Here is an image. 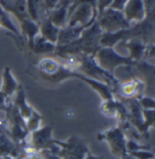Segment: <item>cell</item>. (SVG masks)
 Listing matches in <instances>:
<instances>
[{
	"instance_id": "6da1fadb",
	"label": "cell",
	"mask_w": 155,
	"mask_h": 159,
	"mask_svg": "<svg viewBox=\"0 0 155 159\" xmlns=\"http://www.w3.org/2000/svg\"><path fill=\"white\" fill-rule=\"evenodd\" d=\"M95 63L104 71L111 75H114L117 67L122 66H135V62L129 57H123L117 53L113 48H101L94 57Z\"/></svg>"
},
{
	"instance_id": "7a4b0ae2",
	"label": "cell",
	"mask_w": 155,
	"mask_h": 159,
	"mask_svg": "<svg viewBox=\"0 0 155 159\" xmlns=\"http://www.w3.org/2000/svg\"><path fill=\"white\" fill-rule=\"evenodd\" d=\"M55 144L61 159H84L90 153L86 141L77 135H71L64 141L55 139Z\"/></svg>"
},
{
	"instance_id": "3957f363",
	"label": "cell",
	"mask_w": 155,
	"mask_h": 159,
	"mask_svg": "<svg viewBox=\"0 0 155 159\" xmlns=\"http://www.w3.org/2000/svg\"><path fill=\"white\" fill-rule=\"evenodd\" d=\"M96 20L103 32L105 33H115L131 27V23L127 21L122 11L110 7L99 15Z\"/></svg>"
},
{
	"instance_id": "277c9868",
	"label": "cell",
	"mask_w": 155,
	"mask_h": 159,
	"mask_svg": "<svg viewBox=\"0 0 155 159\" xmlns=\"http://www.w3.org/2000/svg\"><path fill=\"white\" fill-rule=\"evenodd\" d=\"M99 141L106 142L111 153L117 158H123L127 153V137L119 125L110 128L97 135Z\"/></svg>"
},
{
	"instance_id": "5b68a950",
	"label": "cell",
	"mask_w": 155,
	"mask_h": 159,
	"mask_svg": "<svg viewBox=\"0 0 155 159\" xmlns=\"http://www.w3.org/2000/svg\"><path fill=\"white\" fill-rule=\"evenodd\" d=\"M96 8L88 3H80L70 7L66 25L68 26H89L96 20Z\"/></svg>"
},
{
	"instance_id": "8992f818",
	"label": "cell",
	"mask_w": 155,
	"mask_h": 159,
	"mask_svg": "<svg viewBox=\"0 0 155 159\" xmlns=\"http://www.w3.org/2000/svg\"><path fill=\"white\" fill-rule=\"evenodd\" d=\"M103 34L97 20L86 27L78 38V44L83 55L95 57L96 52L101 48L100 39Z\"/></svg>"
},
{
	"instance_id": "52a82bcc",
	"label": "cell",
	"mask_w": 155,
	"mask_h": 159,
	"mask_svg": "<svg viewBox=\"0 0 155 159\" xmlns=\"http://www.w3.org/2000/svg\"><path fill=\"white\" fill-rule=\"evenodd\" d=\"M55 140L53 137V127L51 125H45L31 132L29 147L39 152L52 148L55 146Z\"/></svg>"
},
{
	"instance_id": "ba28073f",
	"label": "cell",
	"mask_w": 155,
	"mask_h": 159,
	"mask_svg": "<svg viewBox=\"0 0 155 159\" xmlns=\"http://www.w3.org/2000/svg\"><path fill=\"white\" fill-rule=\"evenodd\" d=\"M131 38H138L145 44L153 43L154 19L153 16H147L143 21L129 28Z\"/></svg>"
},
{
	"instance_id": "9c48e42d",
	"label": "cell",
	"mask_w": 155,
	"mask_h": 159,
	"mask_svg": "<svg viewBox=\"0 0 155 159\" xmlns=\"http://www.w3.org/2000/svg\"><path fill=\"white\" fill-rule=\"evenodd\" d=\"M73 0H60L56 7L47 13L49 20L55 26L62 28L66 25L68 18V10Z\"/></svg>"
},
{
	"instance_id": "30bf717a",
	"label": "cell",
	"mask_w": 155,
	"mask_h": 159,
	"mask_svg": "<svg viewBox=\"0 0 155 159\" xmlns=\"http://www.w3.org/2000/svg\"><path fill=\"white\" fill-rule=\"evenodd\" d=\"M122 13L129 23L141 22L147 16L143 0H128Z\"/></svg>"
},
{
	"instance_id": "8fae6325",
	"label": "cell",
	"mask_w": 155,
	"mask_h": 159,
	"mask_svg": "<svg viewBox=\"0 0 155 159\" xmlns=\"http://www.w3.org/2000/svg\"><path fill=\"white\" fill-rule=\"evenodd\" d=\"M22 155L21 147L16 144L7 133H0V157L21 158Z\"/></svg>"
},
{
	"instance_id": "7c38bea8",
	"label": "cell",
	"mask_w": 155,
	"mask_h": 159,
	"mask_svg": "<svg viewBox=\"0 0 155 159\" xmlns=\"http://www.w3.org/2000/svg\"><path fill=\"white\" fill-rule=\"evenodd\" d=\"M0 6L6 13L13 14L19 22L30 18L27 12L26 0H0Z\"/></svg>"
},
{
	"instance_id": "4fadbf2b",
	"label": "cell",
	"mask_w": 155,
	"mask_h": 159,
	"mask_svg": "<svg viewBox=\"0 0 155 159\" xmlns=\"http://www.w3.org/2000/svg\"><path fill=\"white\" fill-rule=\"evenodd\" d=\"M88 26H68L65 25L60 28L56 46H64L76 41L84 29Z\"/></svg>"
},
{
	"instance_id": "5bb4252c",
	"label": "cell",
	"mask_w": 155,
	"mask_h": 159,
	"mask_svg": "<svg viewBox=\"0 0 155 159\" xmlns=\"http://www.w3.org/2000/svg\"><path fill=\"white\" fill-rule=\"evenodd\" d=\"M141 89H144V83L137 79H132L131 81L119 84L117 92H120L124 99L138 98L143 96Z\"/></svg>"
},
{
	"instance_id": "9a60e30c",
	"label": "cell",
	"mask_w": 155,
	"mask_h": 159,
	"mask_svg": "<svg viewBox=\"0 0 155 159\" xmlns=\"http://www.w3.org/2000/svg\"><path fill=\"white\" fill-rule=\"evenodd\" d=\"M124 42V47L129 51V57L135 63L142 61L144 58V53L147 44L138 38H130Z\"/></svg>"
},
{
	"instance_id": "2e32d148",
	"label": "cell",
	"mask_w": 155,
	"mask_h": 159,
	"mask_svg": "<svg viewBox=\"0 0 155 159\" xmlns=\"http://www.w3.org/2000/svg\"><path fill=\"white\" fill-rule=\"evenodd\" d=\"M15 95H16V98H15V102L13 105L17 109L18 113L22 116V118L25 121L30 116L34 108L27 103L25 92L21 85H19Z\"/></svg>"
},
{
	"instance_id": "e0dca14e",
	"label": "cell",
	"mask_w": 155,
	"mask_h": 159,
	"mask_svg": "<svg viewBox=\"0 0 155 159\" xmlns=\"http://www.w3.org/2000/svg\"><path fill=\"white\" fill-rule=\"evenodd\" d=\"M19 86V84L15 79L10 67L6 66L2 75V86L0 92L3 93L7 98L14 96Z\"/></svg>"
},
{
	"instance_id": "ac0fdd59",
	"label": "cell",
	"mask_w": 155,
	"mask_h": 159,
	"mask_svg": "<svg viewBox=\"0 0 155 159\" xmlns=\"http://www.w3.org/2000/svg\"><path fill=\"white\" fill-rule=\"evenodd\" d=\"M39 33L40 36L43 37L45 39H46L47 41L55 44L57 42L58 39V35H59V27L55 26L53 24L47 16H46L45 18H43L39 23Z\"/></svg>"
},
{
	"instance_id": "d6986e66",
	"label": "cell",
	"mask_w": 155,
	"mask_h": 159,
	"mask_svg": "<svg viewBox=\"0 0 155 159\" xmlns=\"http://www.w3.org/2000/svg\"><path fill=\"white\" fill-rule=\"evenodd\" d=\"M26 7L29 17L37 24L46 16L47 12L44 7L43 0H26Z\"/></svg>"
},
{
	"instance_id": "ffe728a7",
	"label": "cell",
	"mask_w": 155,
	"mask_h": 159,
	"mask_svg": "<svg viewBox=\"0 0 155 159\" xmlns=\"http://www.w3.org/2000/svg\"><path fill=\"white\" fill-rule=\"evenodd\" d=\"M20 25L24 36L28 41V46L31 49L35 38L39 34V25L31 18H26L20 21Z\"/></svg>"
},
{
	"instance_id": "44dd1931",
	"label": "cell",
	"mask_w": 155,
	"mask_h": 159,
	"mask_svg": "<svg viewBox=\"0 0 155 159\" xmlns=\"http://www.w3.org/2000/svg\"><path fill=\"white\" fill-rule=\"evenodd\" d=\"M55 48H56L55 44L49 42L41 36H37L34 40L31 50L36 55H43V54L55 53Z\"/></svg>"
},
{
	"instance_id": "7402d4cb",
	"label": "cell",
	"mask_w": 155,
	"mask_h": 159,
	"mask_svg": "<svg viewBox=\"0 0 155 159\" xmlns=\"http://www.w3.org/2000/svg\"><path fill=\"white\" fill-rule=\"evenodd\" d=\"M118 108H119V100L111 99L103 101L101 106L102 113L109 118H117L118 117Z\"/></svg>"
},
{
	"instance_id": "603a6c76",
	"label": "cell",
	"mask_w": 155,
	"mask_h": 159,
	"mask_svg": "<svg viewBox=\"0 0 155 159\" xmlns=\"http://www.w3.org/2000/svg\"><path fill=\"white\" fill-rule=\"evenodd\" d=\"M43 120L42 116L35 109H33L30 116L25 120V125L29 133L36 131L39 127H41V122Z\"/></svg>"
},
{
	"instance_id": "cb8c5ba5",
	"label": "cell",
	"mask_w": 155,
	"mask_h": 159,
	"mask_svg": "<svg viewBox=\"0 0 155 159\" xmlns=\"http://www.w3.org/2000/svg\"><path fill=\"white\" fill-rule=\"evenodd\" d=\"M0 20H1V24L2 25H4L6 28H7L9 31H11L12 33H14L15 35L19 37V32L16 29V25L13 24V22L11 21V19L9 18V16H7V14L3 10V8L0 6Z\"/></svg>"
},
{
	"instance_id": "d4e9b609",
	"label": "cell",
	"mask_w": 155,
	"mask_h": 159,
	"mask_svg": "<svg viewBox=\"0 0 155 159\" xmlns=\"http://www.w3.org/2000/svg\"><path fill=\"white\" fill-rule=\"evenodd\" d=\"M139 105L141 106L142 109H154L155 100L153 97H147V96H141L137 98Z\"/></svg>"
},
{
	"instance_id": "484cf974",
	"label": "cell",
	"mask_w": 155,
	"mask_h": 159,
	"mask_svg": "<svg viewBox=\"0 0 155 159\" xmlns=\"http://www.w3.org/2000/svg\"><path fill=\"white\" fill-rule=\"evenodd\" d=\"M128 154L131 156L132 157L136 159H153L154 155L153 153L149 149H143V150H138V151H132V152H128Z\"/></svg>"
},
{
	"instance_id": "4316f807",
	"label": "cell",
	"mask_w": 155,
	"mask_h": 159,
	"mask_svg": "<svg viewBox=\"0 0 155 159\" xmlns=\"http://www.w3.org/2000/svg\"><path fill=\"white\" fill-rule=\"evenodd\" d=\"M113 0H97L96 1V12L97 16L101 15L105 9L109 8Z\"/></svg>"
},
{
	"instance_id": "83f0119b",
	"label": "cell",
	"mask_w": 155,
	"mask_h": 159,
	"mask_svg": "<svg viewBox=\"0 0 155 159\" xmlns=\"http://www.w3.org/2000/svg\"><path fill=\"white\" fill-rule=\"evenodd\" d=\"M128 0H113L110 8L115 9V10H119V11H122L126 3Z\"/></svg>"
},
{
	"instance_id": "f1b7e54d",
	"label": "cell",
	"mask_w": 155,
	"mask_h": 159,
	"mask_svg": "<svg viewBox=\"0 0 155 159\" xmlns=\"http://www.w3.org/2000/svg\"><path fill=\"white\" fill-rule=\"evenodd\" d=\"M59 1L60 0H43V4H44V7L46 10V12L48 13L52 9H54Z\"/></svg>"
},
{
	"instance_id": "f546056e",
	"label": "cell",
	"mask_w": 155,
	"mask_h": 159,
	"mask_svg": "<svg viewBox=\"0 0 155 159\" xmlns=\"http://www.w3.org/2000/svg\"><path fill=\"white\" fill-rule=\"evenodd\" d=\"M7 99L3 93L0 92V110H6V108L7 107Z\"/></svg>"
},
{
	"instance_id": "4dcf8cb0",
	"label": "cell",
	"mask_w": 155,
	"mask_h": 159,
	"mask_svg": "<svg viewBox=\"0 0 155 159\" xmlns=\"http://www.w3.org/2000/svg\"><path fill=\"white\" fill-rule=\"evenodd\" d=\"M84 159H106L104 158L103 156H96V155H94V154H92L91 152L86 156V157Z\"/></svg>"
},
{
	"instance_id": "1f68e13d",
	"label": "cell",
	"mask_w": 155,
	"mask_h": 159,
	"mask_svg": "<svg viewBox=\"0 0 155 159\" xmlns=\"http://www.w3.org/2000/svg\"><path fill=\"white\" fill-rule=\"evenodd\" d=\"M0 25H2V24H1V20H0Z\"/></svg>"
},
{
	"instance_id": "d6a6232c",
	"label": "cell",
	"mask_w": 155,
	"mask_h": 159,
	"mask_svg": "<svg viewBox=\"0 0 155 159\" xmlns=\"http://www.w3.org/2000/svg\"><path fill=\"white\" fill-rule=\"evenodd\" d=\"M0 159H4V158H2V157H0Z\"/></svg>"
}]
</instances>
